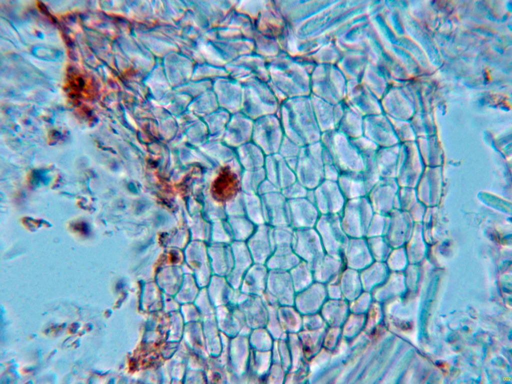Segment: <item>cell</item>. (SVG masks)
<instances>
[{
    "label": "cell",
    "mask_w": 512,
    "mask_h": 384,
    "mask_svg": "<svg viewBox=\"0 0 512 384\" xmlns=\"http://www.w3.org/2000/svg\"><path fill=\"white\" fill-rule=\"evenodd\" d=\"M320 141L330 154L340 174L364 170L361 154L350 139L341 132L334 130L322 133Z\"/></svg>",
    "instance_id": "6da1fadb"
},
{
    "label": "cell",
    "mask_w": 512,
    "mask_h": 384,
    "mask_svg": "<svg viewBox=\"0 0 512 384\" xmlns=\"http://www.w3.org/2000/svg\"><path fill=\"white\" fill-rule=\"evenodd\" d=\"M322 152L320 141L302 148L300 180L308 188H316L324 180Z\"/></svg>",
    "instance_id": "7a4b0ae2"
},
{
    "label": "cell",
    "mask_w": 512,
    "mask_h": 384,
    "mask_svg": "<svg viewBox=\"0 0 512 384\" xmlns=\"http://www.w3.org/2000/svg\"><path fill=\"white\" fill-rule=\"evenodd\" d=\"M363 136L378 148L393 146L397 142V138L386 116H368L364 117Z\"/></svg>",
    "instance_id": "3957f363"
},
{
    "label": "cell",
    "mask_w": 512,
    "mask_h": 384,
    "mask_svg": "<svg viewBox=\"0 0 512 384\" xmlns=\"http://www.w3.org/2000/svg\"><path fill=\"white\" fill-rule=\"evenodd\" d=\"M262 201L266 224L272 227L290 226L289 204L284 196L277 192L266 194Z\"/></svg>",
    "instance_id": "277c9868"
},
{
    "label": "cell",
    "mask_w": 512,
    "mask_h": 384,
    "mask_svg": "<svg viewBox=\"0 0 512 384\" xmlns=\"http://www.w3.org/2000/svg\"><path fill=\"white\" fill-rule=\"evenodd\" d=\"M266 224L258 226L248 240L246 244L254 263L264 264L272 254L269 232Z\"/></svg>",
    "instance_id": "5b68a950"
},
{
    "label": "cell",
    "mask_w": 512,
    "mask_h": 384,
    "mask_svg": "<svg viewBox=\"0 0 512 384\" xmlns=\"http://www.w3.org/2000/svg\"><path fill=\"white\" fill-rule=\"evenodd\" d=\"M336 182L344 196L348 198L364 196L368 193L362 172L340 173Z\"/></svg>",
    "instance_id": "8992f818"
},
{
    "label": "cell",
    "mask_w": 512,
    "mask_h": 384,
    "mask_svg": "<svg viewBox=\"0 0 512 384\" xmlns=\"http://www.w3.org/2000/svg\"><path fill=\"white\" fill-rule=\"evenodd\" d=\"M396 144L378 148L375 154V162L380 178H394L396 172Z\"/></svg>",
    "instance_id": "52a82bcc"
},
{
    "label": "cell",
    "mask_w": 512,
    "mask_h": 384,
    "mask_svg": "<svg viewBox=\"0 0 512 384\" xmlns=\"http://www.w3.org/2000/svg\"><path fill=\"white\" fill-rule=\"evenodd\" d=\"M294 230L291 226H270L269 238L272 253L293 250Z\"/></svg>",
    "instance_id": "ba28073f"
},
{
    "label": "cell",
    "mask_w": 512,
    "mask_h": 384,
    "mask_svg": "<svg viewBox=\"0 0 512 384\" xmlns=\"http://www.w3.org/2000/svg\"><path fill=\"white\" fill-rule=\"evenodd\" d=\"M291 218V224L294 228H302L309 226V212L312 208L311 204L306 200L295 198L288 201Z\"/></svg>",
    "instance_id": "9c48e42d"
},
{
    "label": "cell",
    "mask_w": 512,
    "mask_h": 384,
    "mask_svg": "<svg viewBox=\"0 0 512 384\" xmlns=\"http://www.w3.org/2000/svg\"><path fill=\"white\" fill-rule=\"evenodd\" d=\"M214 265L222 274L232 269L234 257L230 244L216 242L212 248Z\"/></svg>",
    "instance_id": "30bf717a"
},
{
    "label": "cell",
    "mask_w": 512,
    "mask_h": 384,
    "mask_svg": "<svg viewBox=\"0 0 512 384\" xmlns=\"http://www.w3.org/2000/svg\"><path fill=\"white\" fill-rule=\"evenodd\" d=\"M233 234L234 240L245 242L254 232L255 224L246 215L227 216Z\"/></svg>",
    "instance_id": "8fae6325"
},
{
    "label": "cell",
    "mask_w": 512,
    "mask_h": 384,
    "mask_svg": "<svg viewBox=\"0 0 512 384\" xmlns=\"http://www.w3.org/2000/svg\"><path fill=\"white\" fill-rule=\"evenodd\" d=\"M230 246L234 257L232 274L240 275L252 263L253 260L245 242L234 240Z\"/></svg>",
    "instance_id": "7c38bea8"
},
{
    "label": "cell",
    "mask_w": 512,
    "mask_h": 384,
    "mask_svg": "<svg viewBox=\"0 0 512 384\" xmlns=\"http://www.w3.org/2000/svg\"><path fill=\"white\" fill-rule=\"evenodd\" d=\"M363 119L362 116L342 115L336 130L350 139L363 136Z\"/></svg>",
    "instance_id": "4fadbf2b"
},
{
    "label": "cell",
    "mask_w": 512,
    "mask_h": 384,
    "mask_svg": "<svg viewBox=\"0 0 512 384\" xmlns=\"http://www.w3.org/2000/svg\"><path fill=\"white\" fill-rule=\"evenodd\" d=\"M246 215L256 226L266 223L262 200L256 196L244 194Z\"/></svg>",
    "instance_id": "5bb4252c"
},
{
    "label": "cell",
    "mask_w": 512,
    "mask_h": 384,
    "mask_svg": "<svg viewBox=\"0 0 512 384\" xmlns=\"http://www.w3.org/2000/svg\"><path fill=\"white\" fill-rule=\"evenodd\" d=\"M300 260L299 257L292 250L274 252L266 263L270 268L288 269L296 265Z\"/></svg>",
    "instance_id": "9a60e30c"
},
{
    "label": "cell",
    "mask_w": 512,
    "mask_h": 384,
    "mask_svg": "<svg viewBox=\"0 0 512 384\" xmlns=\"http://www.w3.org/2000/svg\"><path fill=\"white\" fill-rule=\"evenodd\" d=\"M214 240L218 243L230 244L234 240L231 228L226 219L216 220Z\"/></svg>",
    "instance_id": "2e32d148"
},
{
    "label": "cell",
    "mask_w": 512,
    "mask_h": 384,
    "mask_svg": "<svg viewBox=\"0 0 512 384\" xmlns=\"http://www.w3.org/2000/svg\"><path fill=\"white\" fill-rule=\"evenodd\" d=\"M224 209L227 216L246 215L244 194H238L234 198L225 204Z\"/></svg>",
    "instance_id": "e0dca14e"
},
{
    "label": "cell",
    "mask_w": 512,
    "mask_h": 384,
    "mask_svg": "<svg viewBox=\"0 0 512 384\" xmlns=\"http://www.w3.org/2000/svg\"><path fill=\"white\" fill-rule=\"evenodd\" d=\"M322 158L324 180L337 181L340 172L334 164L330 154L324 146Z\"/></svg>",
    "instance_id": "ac0fdd59"
}]
</instances>
